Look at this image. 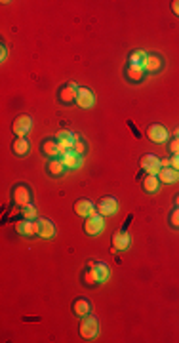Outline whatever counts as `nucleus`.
<instances>
[{
    "instance_id": "obj_17",
    "label": "nucleus",
    "mask_w": 179,
    "mask_h": 343,
    "mask_svg": "<svg viewBox=\"0 0 179 343\" xmlns=\"http://www.w3.org/2000/svg\"><path fill=\"white\" fill-rule=\"evenodd\" d=\"M147 55H149V54L143 52V50H134V52L130 54V57H128V65L145 69V65H147Z\"/></svg>"
},
{
    "instance_id": "obj_7",
    "label": "nucleus",
    "mask_w": 179,
    "mask_h": 343,
    "mask_svg": "<svg viewBox=\"0 0 179 343\" xmlns=\"http://www.w3.org/2000/svg\"><path fill=\"white\" fill-rule=\"evenodd\" d=\"M16 231L21 236H38V223H36V219H25L23 217L21 221L16 223Z\"/></svg>"
},
{
    "instance_id": "obj_1",
    "label": "nucleus",
    "mask_w": 179,
    "mask_h": 343,
    "mask_svg": "<svg viewBox=\"0 0 179 343\" xmlns=\"http://www.w3.org/2000/svg\"><path fill=\"white\" fill-rule=\"evenodd\" d=\"M78 332H80V336L84 338V340H93L95 336H97V332H99V322L97 319L93 317V315H86V317H82L80 320V326H78Z\"/></svg>"
},
{
    "instance_id": "obj_29",
    "label": "nucleus",
    "mask_w": 179,
    "mask_h": 343,
    "mask_svg": "<svg viewBox=\"0 0 179 343\" xmlns=\"http://www.w3.org/2000/svg\"><path fill=\"white\" fill-rule=\"evenodd\" d=\"M170 225L174 229H179V208L176 206L174 210H172V214H170Z\"/></svg>"
},
{
    "instance_id": "obj_27",
    "label": "nucleus",
    "mask_w": 179,
    "mask_h": 343,
    "mask_svg": "<svg viewBox=\"0 0 179 343\" xmlns=\"http://www.w3.org/2000/svg\"><path fill=\"white\" fill-rule=\"evenodd\" d=\"M21 214H23L25 219H35V217H36V208H35L33 204L25 206V208L21 210Z\"/></svg>"
},
{
    "instance_id": "obj_2",
    "label": "nucleus",
    "mask_w": 179,
    "mask_h": 343,
    "mask_svg": "<svg viewBox=\"0 0 179 343\" xmlns=\"http://www.w3.org/2000/svg\"><path fill=\"white\" fill-rule=\"evenodd\" d=\"M103 227H105V219H103V216H101L99 212H95V210L84 219V233L90 235V236L99 235V233L103 231Z\"/></svg>"
},
{
    "instance_id": "obj_8",
    "label": "nucleus",
    "mask_w": 179,
    "mask_h": 343,
    "mask_svg": "<svg viewBox=\"0 0 179 343\" xmlns=\"http://www.w3.org/2000/svg\"><path fill=\"white\" fill-rule=\"evenodd\" d=\"M139 164H141V168L147 172V174H151V176H157L158 172L162 170V164H160V160H158V157H155V155H143L141 157V160H139Z\"/></svg>"
},
{
    "instance_id": "obj_28",
    "label": "nucleus",
    "mask_w": 179,
    "mask_h": 343,
    "mask_svg": "<svg viewBox=\"0 0 179 343\" xmlns=\"http://www.w3.org/2000/svg\"><path fill=\"white\" fill-rule=\"evenodd\" d=\"M72 151H74L76 155H80V157L86 153V143H84V141H82V139H80L78 136H76V141H74V147H72Z\"/></svg>"
},
{
    "instance_id": "obj_14",
    "label": "nucleus",
    "mask_w": 179,
    "mask_h": 343,
    "mask_svg": "<svg viewBox=\"0 0 179 343\" xmlns=\"http://www.w3.org/2000/svg\"><path fill=\"white\" fill-rule=\"evenodd\" d=\"M42 153H44V157H50V159H57L61 155V149H59V143L55 141V137L54 139H44Z\"/></svg>"
},
{
    "instance_id": "obj_9",
    "label": "nucleus",
    "mask_w": 179,
    "mask_h": 343,
    "mask_svg": "<svg viewBox=\"0 0 179 343\" xmlns=\"http://www.w3.org/2000/svg\"><path fill=\"white\" fill-rule=\"evenodd\" d=\"M111 244H112V250L116 252H124L128 250V246H130V235H128V231L126 229H122V231H116L114 235H112L111 238Z\"/></svg>"
},
{
    "instance_id": "obj_10",
    "label": "nucleus",
    "mask_w": 179,
    "mask_h": 343,
    "mask_svg": "<svg viewBox=\"0 0 179 343\" xmlns=\"http://www.w3.org/2000/svg\"><path fill=\"white\" fill-rule=\"evenodd\" d=\"M116 210H118V200L114 197H103L95 208V212H99L101 216H112Z\"/></svg>"
},
{
    "instance_id": "obj_11",
    "label": "nucleus",
    "mask_w": 179,
    "mask_h": 343,
    "mask_svg": "<svg viewBox=\"0 0 179 343\" xmlns=\"http://www.w3.org/2000/svg\"><path fill=\"white\" fill-rule=\"evenodd\" d=\"M147 136L153 143H164V141H168V130L162 124H151L147 128Z\"/></svg>"
},
{
    "instance_id": "obj_35",
    "label": "nucleus",
    "mask_w": 179,
    "mask_h": 343,
    "mask_svg": "<svg viewBox=\"0 0 179 343\" xmlns=\"http://www.w3.org/2000/svg\"><path fill=\"white\" fill-rule=\"evenodd\" d=\"M174 136H176V137H179V128H178V130H176V132H174Z\"/></svg>"
},
{
    "instance_id": "obj_21",
    "label": "nucleus",
    "mask_w": 179,
    "mask_h": 343,
    "mask_svg": "<svg viewBox=\"0 0 179 343\" xmlns=\"http://www.w3.org/2000/svg\"><path fill=\"white\" fill-rule=\"evenodd\" d=\"M46 170H48V174H50L52 178H59V176H63V172H65V166H63V162L59 159H52L48 162Z\"/></svg>"
},
{
    "instance_id": "obj_19",
    "label": "nucleus",
    "mask_w": 179,
    "mask_h": 343,
    "mask_svg": "<svg viewBox=\"0 0 179 343\" xmlns=\"http://www.w3.org/2000/svg\"><path fill=\"white\" fill-rule=\"evenodd\" d=\"M93 210H95V208H93V202L88 200V199H80V200L74 202V212H76L78 216H82V217H88Z\"/></svg>"
},
{
    "instance_id": "obj_22",
    "label": "nucleus",
    "mask_w": 179,
    "mask_h": 343,
    "mask_svg": "<svg viewBox=\"0 0 179 343\" xmlns=\"http://www.w3.org/2000/svg\"><path fill=\"white\" fill-rule=\"evenodd\" d=\"M158 185H160L158 178H157V176H151V174H147V176L143 178V181H141V187H143V191H145V193H149V195L157 193Z\"/></svg>"
},
{
    "instance_id": "obj_23",
    "label": "nucleus",
    "mask_w": 179,
    "mask_h": 343,
    "mask_svg": "<svg viewBox=\"0 0 179 343\" xmlns=\"http://www.w3.org/2000/svg\"><path fill=\"white\" fill-rule=\"evenodd\" d=\"M12 149H14V153H16L18 157L27 155V153H29V149H31L29 139H27V137H18V139L14 141V145H12Z\"/></svg>"
},
{
    "instance_id": "obj_18",
    "label": "nucleus",
    "mask_w": 179,
    "mask_h": 343,
    "mask_svg": "<svg viewBox=\"0 0 179 343\" xmlns=\"http://www.w3.org/2000/svg\"><path fill=\"white\" fill-rule=\"evenodd\" d=\"M36 223H38V236H42V238H52L54 236L55 227H54V223L50 219L40 217V219H36Z\"/></svg>"
},
{
    "instance_id": "obj_12",
    "label": "nucleus",
    "mask_w": 179,
    "mask_h": 343,
    "mask_svg": "<svg viewBox=\"0 0 179 343\" xmlns=\"http://www.w3.org/2000/svg\"><path fill=\"white\" fill-rule=\"evenodd\" d=\"M59 160L63 162V166H65V168H71V170H74V168H78V166L82 164V157H80V155H76L74 151L61 153V155H59Z\"/></svg>"
},
{
    "instance_id": "obj_33",
    "label": "nucleus",
    "mask_w": 179,
    "mask_h": 343,
    "mask_svg": "<svg viewBox=\"0 0 179 343\" xmlns=\"http://www.w3.org/2000/svg\"><path fill=\"white\" fill-rule=\"evenodd\" d=\"M6 54H8V50H6V46H2V61L6 59Z\"/></svg>"
},
{
    "instance_id": "obj_30",
    "label": "nucleus",
    "mask_w": 179,
    "mask_h": 343,
    "mask_svg": "<svg viewBox=\"0 0 179 343\" xmlns=\"http://www.w3.org/2000/svg\"><path fill=\"white\" fill-rule=\"evenodd\" d=\"M168 151L172 155H179V137H174L170 143H168Z\"/></svg>"
},
{
    "instance_id": "obj_24",
    "label": "nucleus",
    "mask_w": 179,
    "mask_h": 343,
    "mask_svg": "<svg viewBox=\"0 0 179 343\" xmlns=\"http://www.w3.org/2000/svg\"><path fill=\"white\" fill-rule=\"evenodd\" d=\"M126 76H128V80H132V82H141L143 76H145V69L128 65V67H126Z\"/></svg>"
},
{
    "instance_id": "obj_5",
    "label": "nucleus",
    "mask_w": 179,
    "mask_h": 343,
    "mask_svg": "<svg viewBox=\"0 0 179 343\" xmlns=\"http://www.w3.org/2000/svg\"><path fill=\"white\" fill-rule=\"evenodd\" d=\"M31 126H33V118H31L29 114H19V116L14 120V124H12V132L18 137H25L29 134Z\"/></svg>"
},
{
    "instance_id": "obj_16",
    "label": "nucleus",
    "mask_w": 179,
    "mask_h": 343,
    "mask_svg": "<svg viewBox=\"0 0 179 343\" xmlns=\"http://www.w3.org/2000/svg\"><path fill=\"white\" fill-rule=\"evenodd\" d=\"M164 67V59L158 55V54H149L147 55V65H145V72H158V71H162Z\"/></svg>"
},
{
    "instance_id": "obj_34",
    "label": "nucleus",
    "mask_w": 179,
    "mask_h": 343,
    "mask_svg": "<svg viewBox=\"0 0 179 343\" xmlns=\"http://www.w3.org/2000/svg\"><path fill=\"white\" fill-rule=\"evenodd\" d=\"M174 202H176V206L179 208V195H176V199H174Z\"/></svg>"
},
{
    "instance_id": "obj_6",
    "label": "nucleus",
    "mask_w": 179,
    "mask_h": 343,
    "mask_svg": "<svg viewBox=\"0 0 179 343\" xmlns=\"http://www.w3.org/2000/svg\"><path fill=\"white\" fill-rule=\"evenodd\" d=\"M55 141L59 143L61 153H67V151H72V147H74L76 134H72V132H69V130H59V132L55 134Z\"/></svg>"
},
{
    "instance_id": "obj_31",
    "label": "nucleus",
    "mask_w": 179,
    "mask_h": 343,
    "mask_svg": "<svg viewBox=\"0 0 179 343\" xmlns=\"http://www.w3.org/2000/svg\"><path fill=\"white\" fill-rule=\"evenodd\" d=\"M170 166H172L174 170H178L179 172V155H174V157L170 159Z\"/></svg>"
},
{
    "instance_id": "obj_15",
    "label": "nucleus",
    "mask_w": 179,
    "mask_h": 343,
    "mask_svg": "<svg viewBox=\"0 0 179 343\" xmlns=\"http://www.w3.org/2000/svg\"><path fill=\"white\" fill-rule=\"evenodd\" d=\"M95 97H93V91L90 88H78V97H76V103L82 107V109H90L93 105Z\"/></svg>"
},
{
    "instance_id": "obj_3",
    "label": "nucleus",
    "mask_w": 179,
    "mask_h": 343,
    "mask_svg": "<svg viewBox=\"0 0 179 343\" xmlns=\"http://www.w3.org/2000/svg\"><path fill=\"white\" fill-rule=\"evenodd\" d=\"M12 197H14V202H16L18 206H21V208L33 204V195H31V189H29L27 185H23V183H19V185H16V187H14Z\"/></svg>"
},
{
    "instance_id": "obj_13",
    "label": "nucleus",
    "mask_w": 179,
    "mask_h": 343,
    "mask_svg": "<svg viewBox=\"0 0 179 343\" xmlns=\"http://www.w3.org/2000/svg\"><path fill=\"white\" fill-rule=\"evenodd\" d=\"M90 311H91V303L86 297H78L72 301V313L76 317H86V315H90Z\"/></svg>"
},
{
    "instance_id": "obj_32",
    "label": "nucleus",
    "mask_w": 179,
    "mask_h": 343,
    "mask_svg": "<svg viewBox=\"0 0 179 343\" xmlns=\"http://www.w3.org/2000/svg\"><path fill=\"white\" fill-rule=\"evenodd\" d=\"M172 12H174L176 16H179V0H174V2H172Z\"/></svg>"
},
{
    "instance_id": "obj_4",
    "label": "nucleus",
    "mask_w": 179,
    "mask_h": 343,
    "mask_svg": "<svg viewBox=\"0 0 179 343\" xmlns=\"http://www.w3.org/2000/svg\"><path fill=\"white\" fill-rule=\"evenodd\" d=\"M57 97H59V101L65 103V105H71L72 101L76 103V97H78V86H76V82H74V80H69L65 86L59 88Z\"/></svg>"
},
{
    "instance_id": "obj_25",
    "label": "nucleus",
    "mask_w": 179,
    "mask_h": 343,
    "mask_svg": "<svg viewBox=\"0 0 179 343\" xmlns=\"http://www.w3.org/2000/svg\"><path fill=\"white\" fill-rule=\"evenodd\" d=\"M84 284L86 286H97V284H101V278H99V274H97V271L90 265L88 271L84 273Z\"/></svg>"
},
{
    "instance_id": "obj_26",
    "label": "nucleus",
    "mask_w": 179,
    "mask_h": 343,
    "mask_svg": "<svg viewBox=\"0 0 179 343\" xmlns=\"http://www.w3.org/2000/svg\"><path fill=\"white\" fill-rule=\"evenodd\" d=\"M90 265H91V267L97 271L99 278H101V282H105V280L109 278V267L105 265V261H91Z\"/></svg>"
},
{
    "instance_id": "obj_20",
    "label": "nucleus",
    "mask_w": 179,
    "mask_h": 343,
    "mask_svg": "<svg viewBox=\"0 0 179 343\" xmlns=\"http://www.w3.org/2000/svg\"><path fill=\"white\" fill-rule=\"evenodd\" d=\"M157 178L160 183H176L179 180V172L174 168H162L157 174Z\"/></svg>"
}]
</instances>
